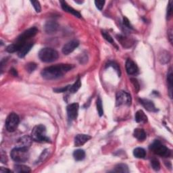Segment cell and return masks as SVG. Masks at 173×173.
Listing matches in <instances>:
<instances>
[{"label": "cell", "instance_id": "6da1fadb", "mask_svg": "<svg viewBox=\"0 0 173 173\" xmlns=\"http://www.w3.org/2000/svg\"><path fill=\"white\" fill-rule=\"evenodd\" d=\"M74 67L71 64H57L47 67L41 72L43 78L46 80H54L62 77L66 72L72 70Z\"/></svg>", "mask_w": 173, "mask_h": 173}, {"label": "cell", "instance_id": "7a4b0ae2", "mask_svg": "<svg viewBox=\"0 0 173 173\" xmlns=\"http://www.w3.org/2000/svg\"><path fill=\"white\" fill-rule=\"evenodd\" d=\"M31 137L33 141H37V142H50V139L46 135V128L43 124H39L34 127L31 133Z\"/></svg>", "mask_w": 173, "mask_h": 173}, {"label": "cell", "instance_id": "3957f363", "mask_svg": "<svg viewBox=\"0 0 173 173\" xmlns=\"http://www.w3.org/2000/svg\"><path fill=\"white\" fill-rule=\"evenodd\" d=\"M11 158L16 162H24L29 158V150L27 147H16L12 150Z\"/></svg>", "mask_w": 173, "mask_h": 173}, {"label": "cell", "instance_id": "277c9868", "mask_svg": "<svg viewBox=\"0 0 173 173\" xmlns=\"http://www.w3.org/2000/svg\"><path fill=\"white\" fill-rule=\"evenodd\" d=\"M58 57V52L56 49L52 48H43L39 52V58L43 62L48 63L54 62Z\"/></svg>", "mask_w": 173, "mask_h": 173}, {"label": "cell", "instance_id": "5b68a950", "mask_svg": "<svg viewBox=\"0 0 173 173\" xmlns=\"http://www.w3.org/2000/svg\"><path fill=\"white\" fill-rule=\"evenodd\" d=\"M150 150L156 155L167 158L171 155V151L168 147L164 146L158 140H156L150 146Z\"/></svg>", "mask_w": 173, "mask_h": 173}, {"label": "cell", "instance_id": "8992f818", "mask_svg": "<svg viewBox=\"0 0 173 173\" xmlns=\"http://www.w3.org/2000/svg\"><path fill=\"white\" fill-rule=\"evenodd\" d=\"M20 119L18 116L15 113H10L6 119V129L9 132H14L17 128Z\"/></svg>", "mask_w": 173, "mask_h": 173}, {"label": "cell", "instance_id": "52a82bcc", "mask_svg": "<svg viewBox=\"0 0 173 173\" xmlns=\"http://www.w3.org/2000/svg\"><path fill=\"white\" fill-rule=\"evenodd\" d=\"M131 96L129 93L126 92H118L116 94V106H121V105H127L131 106Z\"/></svg>", "mask_w": 173, "mask_h": 173}, {"label": "cell", "instance_id": "ba28073f", "mask_svg": "<svg viewBox=\"0 0 173 173\" xmlns=\"http://www.w3.org/2000/svg\"><path fill=\"white\" fill-rule=\"evenodd\" d=\"M38 32L37 28L32 27L31 29L25 31L24 32L22 33L18 37L16 42L20 43V44H25L27 43V41L29 39L32 38L34 36L36 35V34Z\"/></svg>", "mask_w": 173, "mask_h": 173}, {"label": "cell", "instance_id": "9c48e42d", "mask_svg": "<svg viewBox=\"0 0 173 173\" xmlns=\"http://www.w3.org/2000/svg\"><path fill=\"white\" fill-rule=\"evenodd\" d=\"M78 108H79V105L78 103H71L67 106L68 117L70 120L73 121L77 118Z\"/></svg>", "mask_w": 173, "mask_h": 173}, {"label": "cell", "instance_id": "30bf717a", "mask_svg": "<svg viewBox=\"0 0 173 173\" xmlns=\"http://www.w3.org/2000/svg\"><path fill=\"white\" fill-rule=\"evenodd\" d=\"M79 45V42L77 40H72L66 43L62 48V53L64 55H68Z\"/></svg>", "mask_w": 173, "mask_h": 173}, {"label": "cell", "instance_id": "8fae6325", "mask_svg": "<svg viewBox=\"0 0 173 173\" xmlns=\"http://www.w3.org/2000/svg\"><path fill=\"white\" fill-rule=\"evenodd\" d=\"M92 139V137L88 135L79 134L77 135L74 138V146L76 147L82 146L87 143L88 141Z\"/></svg>", "mask_w": 173, "mask_h": 173}, {"label": "cell", "instance_id": "7c38bea8", "mask_svg": "<svg viewBox=\"0 0 173 173\" xmlns=\"http://www.w3.org/2000/svg\"><path fill=\"white\" fill-rule=\"evenodd\" d=\"M126 70L128 74L133 75L138 72V67L132 59H128L126 62Z\"/></svg>", "mask_w": 173, "mask_h": 173}, {"label": "cell", "instance_id": "4fadbf2b", "mask_svg": "<svg viewBox=\"0 0 173 173\" xmlns=\"http://www.w3.org/2000/svg\"><path fill=\"white\" fill-rule=\"evenodd\" d=\"M59 27L58 24L55 21H48L45 25V31L47 33H54L58 31Z\"/></svg>", "mask_w": 173, "mask_h": 173}, {"label": "cell", "instance_id": "5bb4252c", "mask_svg": "<svg viewBox=\"0 0 173 173\" xmlns=\"http://www.w3.org/2000/svg\"><path fill=\"white\" fill-rule=\"evenodd\" d=\"M139 102L147 111L152 112H156L158 111V110H157V108H156L155 106H154V103H153V102L150 101V100L146 99H140Z\"/></svg>", "mask_w": 173, "mask_h": 173}, {"label": "cell", "instance_id": "9a60e30c", "mask_svg": "<svg viewBox=\"0 0 173 173\" xmlns=\"http://www.w3.org/2000/svg\"><path fill=\"white\" fill-rule=\"evenodd\" d=\"M60 4H61V6H62V8L64 10L65 12H68V13H70L72 15H74V16H76L77 18H81V14L78 12V11H77L76 10H74V8H72L70 6H69L67 3L64 2V1H61L60 2Z\"/></svg>", "mask_w": 173, "mask_h": 173}, {"label": "cell", "instance_id": "2e32d148", "mask_svg": "<svg viewBox=\"0 0 173 173\" xmlns=\"http://www.w3.org/2000/svg\"><path fill=\"white\" fill-rule=\"evenodd\" d=\"M32 138L29 136H24L20 137L17 141V147H27L29 148L32 143Z\"/></svg>", "mask_w": 173, "mask_h": 173}, {"label": "cell", "instance_id": "e0dca14e", "mask_svg": "<svg viewBox=\"0 0 173 173\" xmlns=\"http://www.w3.org/2000/svg\"><path fill=\"white\" fill-rule=\"evenodd\" d=\"M33 43H27L24 45L22 48L18 52V56H19L20 58H24L25 56H26L28 53L29 52L31 48H33Z\"/></svg>", "mask_w": 173, "mask_h": 173}, {"label": "cell", "instance_id": "ac0fdd59", "mask_svg": "<svg viewBox=\"0 0 173 173\" xmlns=\"http://www.w3.org/2000/svg\"><path fill=\"white\" fill-rule=\"evenodd\" d=\"M135 121L139 123H146L147 122V117L142 110H138L135 114Z\"/></svg>", "mask_w": 173, "mask_h": 173}, {"label": "cell", "instance_id": "d6986e66", "mask_svg": "<svg viewBox=\"0 0 173 173\" xmlns=\"http://www.w3.org/2000/svg\"><path fill=\"white\" fill-rule=\"evenodd\" d=\"M133 136L137 140L143 141L146 138V133L142 128H135L133 132Z\"/></svg>", "mask_w": 173, "mask_h": 173}, {"label": "cell", "instance_id": "ffe728a7", "mask_svg": "<svg viewBox=\"0 0 173 173\" xmlns=\"http://www.w3.org/2000/svg\"><path fill=\"white\" fill-rule=\"evenodd\" d=\"M73 157L75 160L77 161H81L85 157V152L83 150H77L73 153Z\"/></svg>", "mask_w": 173, "mask_h": 173}, {"label": "cell", "instance_id": "44dd1931", "mask_svg": "<svg viewBox=\"0 0 173 173\" xmlns=\"http://www.w3.org/2000/svg\"><path fill=\"white\" fill-rule=\"evenodd\" d=\"M133 155L137 158H145L146 156V152L143 148L137 147L133 151Z\"/></svg>", "mask_w": 173, "mask_h": 173}, {"label": "cell", "instance_id": "7402d4cb", "mask_svg": "<svg viewBox=\"0 0 173 173\" xmlns=\"http://www.w3.org/2000/svg\"><path fill=\"white\" fill-rule=\"evenodd\" d=\"M167 83L168 85L170 97H171V98H172V72L171 68H170L167 75Z\"/></svg>", "mask_w": 173, "mask_h": 173}, {"label": "cell", "instance_id": "603a6c76", "mask_svg": "<svg viewBox=\"0 0 173 173\" xmlns=\"http://www.w3.org/2000/svg\"><path fill=\"white\" fill-rule=\"evenodd\" d=\"M14 171L16 172L28 173L31 172V168L29 166L23 164H16L14 166Z\"/></svg>", "mask_w": 173, "mask_h": 173}, {"label": "cell", "instance_id": "cb8c5ba5", "mask_svg": "<svg viewBox=\"0 0 173 173\" xmlns=\"http://www.w3.org/2000/svg\"><path fill=\"white\" fill-rule=\"evenodd\" d=\"M113 172L127 173L129 172V170H128L127 165L124 164H118L115 166L114 169L113 170Z\"/></svg>", "mask_w": 173, "mask_h": 173}, {"label": "cell", "instance_id": "d4e9b609", "mask_svg": "<svg viewBox=\"0 0 173 173\" xmlns=\"http://www.w3.org/2000/svg\"><path fill=\"white\" fill-rule=\"evenodd\" d=\"M81 87V82L80 81L79 78L75 82V83L72 85L69 86V89L68 91L71 93H75L78 92V90L80 89V87Z\"/></svg>", "mask_w": 173, "mask_h": 173}, {"label": "cell", "instance_id": "484cf974", "mask_svg": "<svg viewBox=\"0 0 173 173\" xmlns=\"http://www.w3.org/2000/svg\"><path fill=\"white\" fill-rule=\"evenodd\" d=\"M97 106V110L98 111V114L99 116H102L103 114V105H102V101L100 97H98L97 99L96 102Z\"/></svg>", "mask_w": 173, "mask_h": 173}, {"label": "cell", "instance_id": "4316f807", "mask_svg": "<svg viewBox=\"0 0 173 173\" xmlns=\"http://www.w3.org/2000/svg\"><path fill=\"white\" fill-rule=\"evenodd\" d=\"M151 164H152L153 169L156 171H159L160 169V164L159 160L156 158H153L151 160Z\"/></svg>", "mask_w": 173, "mask_h": 173}, {"label": "cell", "instance_id": "83f0119b", "mask_svg": "<svg viewBox=\"0 0 173 173\" xmlns=\"http://www.w3.org/2000/svg\"><path fill=\"white\" fill-rule=\"evenodd\" d=\"M170 59H171V56H170L169 53L165 52V53H162V54L160 55V59L164 64L165 63H167L170 61Z\"/></svg>", "mask_w": 173, "mask_h": 173}, {"label": "cell", "instance_id": "f1b7e54d", "mask_svg": "<svg viewBox=\"0 0 173 173\" xmlns=\"http://www.w3.org/2000/svg\"><path fill=\"white\" fill-rule=\"evenodd\" d=\"M102 36L104 37V39L106 41H108V42H110L111 44H112L113 45H114L116 48H117V46H116V45L115 44L114 40H113V39H112V37L108 33H107L106 32H104V31H102Z\"/></svg>", "mask_w": 173, "mask_h": 173}, {"label": "cell", "instance_id": "f546056e", "mask_svg": "<svg viewBox=\"0 0 173 173\" xmlns=\"http://www.w3.org/2000/svg\"><path fill=\"white\" fill-rule=\"evenodd\" d=\"M31 4H32L34 8V10L37 12H40L41 10V4L38 1H31Z\"/></svg>", "mask_w": 173, "mask_h": 173}, {"label": "cell", "instance_id": "4dcf8cb0", "mask_svg": "<svg viewBox=\"0 0 173 173\" xmlns=\"http://www.w3.org/2000/svg\"><path fill=\"white\" fill-rule=\"evenodd\" d=\"M37 68V64H34V63H29V64H27V70L29 72H32L34 70H35Z\"/></svg>", "mask_w": 173, "mask_h": 173}, {"label": "cell", "instance_id": "1f68e13d", "mask_svg": "<svg viewBox=\"0 0 173 173\" xmlns=\"http://www.w3.org/2000/svg\"><path fill=\"white\" fill-rule=\"evenodd\" d=\"M108 66L109 67H112L114 68L116 71L118 72V75H121V71H120V68H119L118 67V65L116 64V62H109V64H108Z\"/></svg>", "mask_w": 173, "mask_h": 173}, {"label": "cell", "instance_id": "d6a6232c", "mask_svg": "<svg viewBox=\"0 0 173 173\" xmlns=\"http://www.w3.org/2000/svg\"><path fill=\"white\" fill-rule=\"evenodd\" d=\"M172 1H170L169 2V4L168 5V8H167V19H169L171 17V15H172Z\"/></svg>", "mask_w": 173, "mask_h": 173}, {"label": "cell", "instance_id": "836d02e7", "mask_svg": "<svg viewBox=\"0 0 173 173\" xmlns=\"http://www.w3.org/2000/svg\"><path fill=\"white\" fill-rule=\"evenodd\" d=\"M95 4L97 8H98L99 10H102L105 4V1H95Z\"/></svg>", "mask_w": 173, "mask_h": 173}, {"label": "cell", "instance_id": "e575fe53", "mask_svg": "<svg viewBox=\"0 0 173 173\" xmlns=\"http://www.w3.org/2000/svg\"><path fill=\"white\" fill-rule=\"evenodd\" d=\"M131 81L132 82V83L133 84V85L135 88V89H136L137 92H139V90L140 89V87H139V84L138 83L137 80L136 78H131Z\"/></svg>", "mask_w": 173, "mask_h": 173}, {"label": "cell", "instance_id": "d590c367", "mask_svg": "<svg viewBox=\"0 0 173 173\" xmlns=\"http://www.w3.org/2000/svg\"><path fill=\"white\" fill-rule=\"evenodd\" d=\"M1 162L4 164H5L8 162L7 156H6V153L4 151H2L1 152Z\"/></svg>", "mask_w": 173, "mask_h": 173}, {"label": "cell", "instance_id": "8d00e7d4", "mask_svg": "<svg viewBox=\"0 0 173 173\" xmlns=\"http://www.w3.org/2000/svg\"><path fill=\"white\" fill-rule=\"evenodd\" d=\"M123 24H124V26L127 27V28H128V29H133V27L131 26V24L130 23V21L128 20V18H123Z\"/></svg>", "mask_w": 173, "mask_h": 173}, {"label": "cell", "instance_id": "74e56055", "mask_svg": "<svg viewBox=\"0 0 173 173\" xmlns=\"http://www.w3.org/2000/svg\"><path fill=\"white\" fill-rule=\"evenodd\" d=\"M70 86V85H69ZM69 86L63 87V88H60V89H53V91H55L56 93H63L67 92V91H68L69 89Z\"/></svg>", "mask_w": 173, "mask_h": 173}, {"label": "cell", "instance_id": "f35d334b", "mask_svg": "<svg viewBox=\"0 0 173 173\" xmlns=\"http://www.w3.org/2000/svg\"><path fill=\"white\" fill-rule=\"evenodd\" d=\"M168 36H169V39L170 41L172 43V29L170 30V31L168 32Z\"/></svg>", "mask_w": 173, "mask_h": 173}, {"label": "cell", "instance_id": "ab89813d", "mask_svg": "<svg viewBox=\"0 0 173 173\" xmlns=\"http://www.w3.org/2000/svg\"><path fill=\"white\" fill-rule=\"evenodd\" d=\"M0 172H2V173H4V172H11V171H10V170H8V169H5L4 168H3L2 167L1 168H0Z\"/></svg>", "mask_w": 173, "mask_h": 173}, {"label": "cell", "instance_id": "60d3db41", "mask_svg": "<svg viewBox=\"0 0 173 173\" xmlns=\"http://www.w3.org/2000/svg\"><path fill=\"white\" fill-rule=\"evenodd\" d=\"M11 71V73L14 75V76H17V72H16V70H15V69H14V68H12V70H10Z\"/></svg>", "mask_w": 173, "mask_h": 173}, {"label": "cell", "instance_id": "b9f144b4", "mask_svg": "<svg viewBox=\"0 0 173 173\" xmlns=\"http://www.w3.org/2000/svg\"><path fill=\"white\" fill-rule=\"evenodd\" d=\"M75 2L78 3V4H82V3H83V2H78V1H77V0H76V1H75Z\"/></svg>", "mask_w": 173, "mask_h": 173}]
</instances>
